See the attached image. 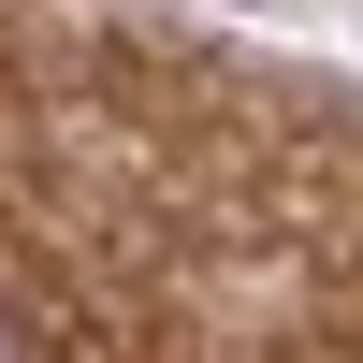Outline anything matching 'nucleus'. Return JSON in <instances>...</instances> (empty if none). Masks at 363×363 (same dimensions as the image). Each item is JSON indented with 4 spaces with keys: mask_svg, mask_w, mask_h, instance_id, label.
<instances>
[{
    "mask_svg": "<svg viewBox=\"0 0 363 363\" xmlns=\"http://www.w3.org/2000/svg\"><path fill=\"white\" fill-rule=\"evenodd\" d=\"M0 363H29V335H15V320H0Z\"/></svg>",
    "mask_w": 363,
    "mask_h": 363,
    "instance_id": "nucleus-1",
    "label": "nucleus"
}]
</instances>
